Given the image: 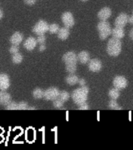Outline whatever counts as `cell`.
<instances>
[{
    "label": "cell",
    "instance_id": "cell-1",
    "mask_svg": "<svg viewBox=\"0 0 133 150\" xmlns=\"http://www.w3.org/2000/svg\"><path fill=\"white\" fill-rule=\"evenodd\" d=\"M89 93V88L86 85L80 86L79 88L75 89L72 93V98L76 105H79L87 100V96Z\"/></svg>",
    "mask_w": 133,
    "mask_h": 150
},
{
    "label": "cell",
    "instance_id": "cell-2",
    "mask_svg": "<svg viewBox=\"0 0 133 150\" xmlns=\"http://www.w3.org/2000/svg\"><path fill=\"white\" fill-rule=\"evenodd\" d=\"M107 52L111 56H118L121 52V42L120 39L112 38L108 41Z\"/></svg>",
    "mask_w": 133,
    "mask_h": 150
},
{
    "label": "cell",
    "instance_id": "cell-3",
    "mask_svg": "<svg viewBox=\"0 0 133 150\" xmlns=\"http://www.w3.org/2000/svg\"><path fill=\"white\" fill-rule=\"evenodd\" d=\"M97 29L99 31V36L101 40L106 39L111 34V28L110 23L107 21H101L98 23Z\"/></svg>",
    "mask_w": 133,
    "mask_h": 150
},
{
    "label": "cell",
    "instance_id": "cell-4",
    "mask_svg": "<svg viewBox=\"0 0 133 150\" xmlns=\"http://www.w3.org/2000/svg\"><path fill=\"white\" fill-rule=\"evenodd\" d=\"M49 24L46 21L41 20L37 22L33 28V32L35 33L37 35H44L45 33L48 31Z\"/></svg>",
    "mask_w": 133,
    "mask_h": 150
},
{
    "label": "cell",
    "instance_id": "cell-5",
    "mask_svg": "<svg viewBox=\"0 0 133 150\" xmlns=\"http://www.w3.org/2000/svg\"><path fill=\"white\" fill-rule=\"evenodd\" d=\"M60 93V91L55 87H51L44 91V97L46 100L53 101L58 97Z\"/></svg>",
    "mask_w": 133,
    "mask_h": 150
},
{
    "label": "cell",
    "instance_id": "cell-6",
    "mask_svg": "<svg viewBox=\"0 0 133 150\" xmlns=\"http://www.w3.org/2000/svg\"><path fill=\"white\" fill-rule=\"evenodd\" d=\"M62 21L65 27L68 28H72L75 24L74 17H73V15L72 14V13H70V12H65L62 14Z\"/></svg>",
    "mask_w": 133,
    "mask_h": 150
},
{
    "label": "cell",
    "instance_id": "cell-7",
    "mask_svg": "<svg viewBox=\"0 0 133 150\" xmlns=\"http://www.w3.org/2000/svg\"><path fill=\"white\" fill-rule=\"evenodd\" d=\"M62 60L66 64H76L78 58L77 55L74 52H68L65 53L62 56Z\"/></svg>",
    "mask_w": 133,
    "mask_h": 150
},
{
    "label": "cell",
    "instance_id": "cell-8",
    "mask_svg": "<svg viewBox=\"0 0 133 150\" xmlns=\"http://www.w3.org/2000/svg\"><path fill=\"white\" fill-rule=\"evenodd\" d=\"M113 84L114 88L120 90V89H124L126 88V86L128 85V81L125 77L122 76H117L113 80Z\"/></svg>",
    "mask_w": 133,
    "mask_h": 150
},
{
    "label": "cell",
    "instance_id": "cell-9",
    "mask_svg": "<svg viewBox=\"0 0 133 150\" xmlns=\"http://www.w3.org/2000/svg\"><path fill=\"white\" fill-rule=\"evenodd\" d=\"M10 86V79L6 74H0V90L6 91Z\"/></svg>",
    "mask_w": 133,
    "mask_h": 150
},
{
    "label": "cell",
    "instance_id": "cell-10",
    "mask_svg": "<svg viewBox=\"0 0 133 150\" xmlns=\"http://www.w3.org/2000/svg\"><path fill=\"white\" fill-rule=\"evenodd\" d=\"M128 16L126 13H121L117 17L115 21H114V25L115 27H119V28H123L128 23Z\"/></svg>",
    "mask_w": 133,
    "mask_h": 150
},
{
    "label": "cell",
    "instance_id": "cell-11",
    "mask_svg": "<svg viewBox=\"0 0 133 150\" xmlns=\"http://www.w3.org/2000/svg\"><path fill=\"white\" fill-rule=\"evenodd\" d=\"M37 39L34 37H29L25 40L23 43V47L28 51H32L37 47Z\"/></svg>",
    "mask_w": 133,
    "mask_h": 150
},
{
    "label": "cell",
    "instance_id": "cell-12",
    "mask_svg": "<svg viewBox=\"0 0 133 150\" xmlns=\"http://www.w3.org/2000/svg\"><path fill=\"white\" fill-rule=\"evenodd\" d=\"M89 63V69L93 72H98L100 71L102 67V63L97 59H93L88 62Z\"/></svg>",
    "mask_w": 133,
    "mask_h": 150
},
{
    "label": "cell",
    "instance_id": "cell-13",
    "mask_svg": "<svg viewBox=\"0 0 133 150\" xmlns=\"http://www.w3.org/2000/svg\"><path fill=\"white\" fill-rule=\"evenodd\" d=\"M111 16V10L108 7H104L101 9L97 14L98 18L100 21H107Z\"/></svg>",
    "mask_w": 133,
    "mask_h": 150
},
{
    "label": "cell",
    "instance_id": "cell-14",
    "mask_svg": "<svg viewBox=\"0 0 133 150\" xmlns=\"http://www.w3.org/2000/svg\"><path fill=\"white\" fill-rule=\"evenodd\" d=\"M23 34H21L19 31H16L10 37V43L12 45H20L21 44V42H23Z\"/></svg>",
    "mask_w": 133,
    "mask_h": 150
},
{
    "label": "cell",
    "instance_id": "cell-15",
    "mask_svg": "<svg viewBox=\"0 0 133 150\" xmlns=\"http://www.w3.org/2000/svg\"><path fill=\"white\" fill-rule=\"evenodd\" d=\"M12 101V97L10 96V94L6 92V91H0V105H6Z\"/></svg>",
    "mask_w": 133,
    "mask_h": 150
},
{
    "label": "cell",
    "instance_id": "cell-16",
    "mask_svg": "<svg viewBox=\"0 0 133 150\" xmlns=\"http://www.w3.org/2000/svg\"><path fill=\"white\" fill-rule=\"evenodd\" d=\"M111 34L113 35V38L121 39L125 37V30L123 28H119V27H115V28L111 30Z\"/></svg>",
    "mask_w": 133,
    "mask_h": 150
},
{
    "label": "cell",
    "instance_id": "cell-17",
    "mask_svg": "<svg viewBox=\"0 0 133 150\" xmlns=\"http://www.w3.org/2000/svg\"><path fill=\"white\" fill-rule=\"evenodd\" d=\"M69 28L64 27L59 29L58 32V37L61 40H66L69 36Z\"/></svg>",
    "mask_w": 133,
    "mask_h": 150
},
{
    "label": "cell",
    "instance_id": "cell-18",
    "mask_svg": "<svg viewBox=\"0 0 133 150\" xmlns=\"http://www.w3.org/2000/svg\"><path fill=\"white\" fill-rule=\"evenodd\" d=\"M77 58H78V60L81 63H87L90 61V54L87 52L86 51H82L80 52L78 56H77Z\"/></svg>",
    "mask_w": 133,
    "mask_h": 150
},
{
    "label": "cell",
    "instance_id": "cell-19",
    "mask_svg": "<svg viewBox=\"0 0 133 150\" xmlns=\"http://www.w3.org/2000/svg\"><path fill=\"white\" fill-rule=\"evenodd\" d=\"M65 81L69 85H75L79 81V77H77L76 75H75L74 74H70L65 78Z\"/></svg>",
    "mask_w": 133,
    "mask_h": 150
},
{
    "label": "cell",
    "instance_id": "cell-20",
    "mask_svg": "<svg viewBox=\"0 0 133 150\" xmlns=\"http://www.w3.org/2000/svg\"><path fill=\"white\" fill-rule=\"evenodd\" d=\"M44 90H42L40 88H37L33 91V97L36 99H40L44 97Z\"/></svg>",
    "mask_w": 133,
    "mask_h": 150
},
{
    "label": "cell",
    "instance_id": "cell-21",
    "mask_svg": "<svg viewBox=\"0 0 133 150\" xmlns=\"http://www.w3.org/2000/svg\"><path fill=\"white\" fill-rule=\"evenodd\" d=\"M108 96L111 99H115L116 100L117 98H118V97L120 96V91H119V89L116 88H111L108 92Z\"/></svg>",
    "mask_w": 133,
    "mask_h": 150
},
{
    "label": "cell",
    "instance_id": "cell-22",
    "mask_svg": "<svg viewBox=\"0 0 133 150\" xmlns=\"http://www.w3.org/2000/svg\"><path fill=\"white\" fill-rule=\"evenodd\" d=\"M23 59V56H22L20 52L13 54V56H12V61H13V63H15V64H20V63H22Z\"/></svg>",
    "mask_w": 133,
    "mask_h": 150
},
{
    "label": "cell",
    "instance_id": "cell-23",
    "mask_svg": "<svg viewBox=\"0 0 133 150\" xmlns=\"http://www.w3.org/2000/svg\"><path fill=\"white\" fill-rule=\"evenodd\" d=\"M60 29V27L57 23H51L49 25L48 31L51 34H58V30Z\"/></svg>",
    "mask_w": 133,
    "mask_h": 150
},
{
    "label": "cell",
    "instance_id": "cell-24",
    "mask_svg": "<svg viewBox=\"0 0 133 150\" xmlns=\"http://www.w3.org/2000/svg\"><path fill=\"white\" fill-rule=\"evenodd\" d=\"M108 107L112 109V110H121V107L118 104V103H117L115 99H111V100L109 101V103H108Z\"/></svg>",
    "mask_w": 133,
    "mask_h": 150
},
{
    "label": "cell",
    "instance_id": "cell-25",
    "mask_svg": "<svg viewBox=\"0 0 133 150\" xmlns=\"http://www.w3.org/2000/svg\"><path fill=\"white\" fill-rule=\"evenodd\" d=\"M6 109L8 110H18V103L11 101L6 105Z\"/></svg>",
    "mask_w": 133,
    "mask_h": 150
},
{
    "label": "cell",
    "instance_id": "cell-26",
    "mask_svg": "<svg viewBox=\"0 0 133 150\" xmlns=\"http://www.w3.org/2000/svg\"><path fill=\"white\" fill-rule=\"evenodd\" d=\"M70 96L69 93L66 91H60V93H59V96H58V98H60L61 100L63 101L64 103L66 102V101L69 100V98Z\"/></svg>",
    "mask_w": 133,
    "mask_h": 150
},
{
    "label": "cell",
    "instance_id": "cell-27",
    "mask_svg": "<svg viewBox=\"0 0 133 150\" xmlns=\"http://www.w3.org/2000/svg\"><path fill=\"white\" fill-rule=\"evenodd\" d=\"M63 105H64V102L61 100L58 97L53 100L54 107L56 108V109H61V108H62Z\"/></svg>",
    "mask_w": 133,
    "mask_h": 150
},
{
    "label": "cell",
    "instance_id": "cell-28",
    "mask_svg": "<svg viewBox=\"0 0 133 150\" xmlns=\"http://www.w3.org/2000/svg\"><path fill=\"white\" fill-rule=\"evenodd\" d=\"M65 69L66 71L69 74H74L76 71V64H66Z\"/></svg>",
    "mask_w": 133,
    "mask_h": 150
},
{
    "label": "cell",
    "instance_id": "cell-29",
    "mask_svg": "<svg viewBox=\"0 0 133 150\" xmlns=\"http://www.w3.org/2000/svg\"><path fill=\"white\" fill-rule=\"evenodd\" d=\"M29 108V105L26 102H20L18 103V110H27Z\"/></svg>",
    "mask_w": 133,
    "mask_h": 150
},
{
    "label": "cell",
    "instance_id": "cell-30",
    "mask_svg": "<svg viewBox=\"0 0 133 150\" xmlns=\"http://www.w3.org/2000/svg\"><path fill=\"white\" fill-rule=\"evenodd\" d=\"M20 45H12L11 47L9 48V52L11 54H15L19 52V49H20Z\"/></svg>",
    "mask_w": 133,
    "mask_h": 150
},
{
    "label": "cell",
    "instance_id": "cell-31",
    "mask_svg": "<svg viewBox=\"0 0 133 150\" xmlns=\"http://www.w3.org/2000/svg\"><path fill=\"white\" fill-rule=\"evenodd\" d=\"M36 39H37V42L38 44H44V43H45V41H46V37H45V35H37V38Z\"/></svg>",
    "mask_w": 133,
    "mask_h": 150
},
{
    "label": "cell",
    "instance_id": "cell-32",
    "mask_svg": "<svg viewBox=\"0 0 133 150\" xmlns=\"http://www.w3.org/2000/svg\"><path fill=\"white\" fill-rule=\"evenodd\" d=\"M79 110H89V105L86 103H83L79 105Z\"/></svg>",
    "mask_w": 133,
    "mask_h": 150
},
{
    "label": "cell",
    "instance_id": "cell-33",
    "mask_svg": "<svg viewBox=\"0 0 133 150\" xmlns=\"http://www.w3.org/2000/svg\"><path fill=\"white\" fill-rule=\"evenodd\" d=\"M37 0H24V2L28 6H33L36 3Z\"/></svg>",
    "mask_w": 133,
    "mask_h": 150
},
{
    "label": "cell",
    "instance_id": "cell-34",
    "mask_svg": "<svg viewBox=\"0 0 133 150\" xmlns=\"http://www.w3.org/2000/svg\"><path fill=\"white\" fill-rule=\"evenodd\" d=\"M78 83H79L80 86H84V85H86V81L84 79H83V78H82V79H79Z\"/></svg>",
    "mask_w": 133,
    "mask_h": 150
},
{
    "label": "cell",
    "instance_id": "cell-35",
    "mask_svg": "<svg viewBox=\"0 0 133 150\" xmlns=\"http://www.w3.org/2000/svg\"><path fill=\"white\" fill-rule=\"evenodd\" d=\"M45 49H46V47H45L44 44L40 45V47H39V50H40V51L43 52V51H44Z\"/></svg>",
    "mask_w": 133,
    "mask_h": 150
},
{
    "label": "cell",
    "instance_id": "cell-36",
    "mask_svg": "<svg viewBox=\"0 0 133 150\" xmlns=\"http://www.w3.org/2000/svg\"><path fill=\"white\" fill-rule=\"evenodd\" d=\"M128 23H130L131 24H133V15H132L131 16H128Z\"/></svg>",
    "mask_w": 133,
    "mask_h": 150
},
{
    "label": "cell",
    "instance_id": "cell-37",
    "mask_svg": "<svg viewBox=\"0 0 133 150\" xmlns=\"http://www.w3.org/2000/svg\"><path fill=\"white\" fill-rule=\"evenodd\" d=\"M129 36H130L131 39L133 40V28L132 29V30H131L130 33H129Z\"/></svg>",
    "mask_w": 133,
    "mask_h": 150
},
{
    "label": "cell",
    "instance_id": "cell-38",
    "mask_svg": "<svg viewBox=\"0 0 133 150\" xmlns=\"http://www.w3.org/2000/svg\"><path fill=\"white\" fill-rule=\"evenodd\" d=\"M3 17V12H2V10L1 9H0V20Z\"/></svg>",
    "mask_w": 133,
    "mask_h": 150
},
{
    "label": "cell",
    "instance_id": "cell-39",
    "mask_svg": "<svg viewBox=\"0 0 133 150\" xmlns=\"http://www.w3.org/2000/svg\"><path fill=\"white\" fill-rule=\"evenodd\" d=\"M28 110H36V108L34 107V106H31V107H30V106H29Z\"/></svg>",
    "mask_w": 133,
    "mask_h": 150
},
{
    "label": "cell",
    "instance_id": "cell-40",
    "mask_svg": "<svg viewBox=\"0 0 133 150\" xmlns=\"http://www.w3.org/2000/svg\"><path fill=\"white\" fill-rule=\"evenodd\" d=\"M81 1H83V2H86V1H88V0H81Z\"/></svg>",
    "mask_w": 133,
    "mask_h": 150
},
{
    "label": "cell",
    "instance_id": "cell-41",
    "mask_svg": "<svg viewBox=\"0 0 133 150\" xmlns=\"http://www.w3.org/2000/svg\"><path fill=\"white\" fill-rule=\"evenodd\" d=\"M132 15H133V10H132Z\"/></svg>",
    "mask_w": 133,
    "mask_h": 150
}]
</instances>
